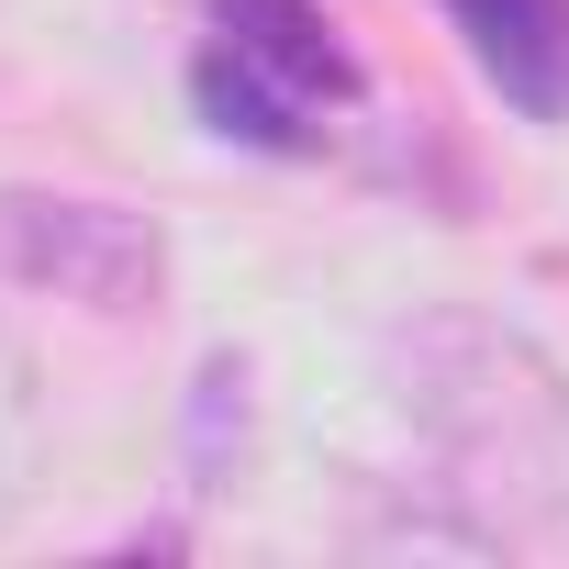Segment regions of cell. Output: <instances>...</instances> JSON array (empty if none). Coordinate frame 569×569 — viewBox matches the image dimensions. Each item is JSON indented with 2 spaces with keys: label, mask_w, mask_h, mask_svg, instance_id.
Returning <instances> with one entry per match:
<instances>
[{
  "label": "cell",
  "mask_w": 569,
  "mask_h": 569,
  "mask_svg": "<svg viewBox=\"0 0 569 569\" xmlns=\"http://www.w3.org/2000/svg\"><path fill=\"white\" fill-rule=\"evenodd\" d=\"M391 369H402V413L436 447L458 502H480L502 525L569 513V369L525 325H502L480 302H436L391 336Z\"/></svg>",
  "instance_id": "6da1fadb"
},
{
  "label": "cell",
  "mask_w": 569,
  "mask_h": 569,
  "mask_svg": "<svg viewBox=\"0 0 569 569\" xmlns=\"http://www.w3.org/2000/svg\"><path fill=\"white\" fill-rule=\"evenodd\" d=\"M0 279H12V291H57L79 313H157L168 234L146 212H123V201L0 190Z\"/></svg>",
  "instance_id": "7a4b0ae2"
},
{
  "label": "cell",
  "mask_w": 569,
  "mask_h": 569,
  "mask_svg": "<svg viewBox=\"0 0 569 569\" xmlns=\"http://www.w3.org/2000/svg\"><path fill=\"white\" fill-rule=\"evenodd\" d=\"M447 23L469 34L480 79L525 123H558L569 112V0H447Z\"/></svg>",
  "instance_id": "3957f363"
},
{
  "label": "cell",
  "mask_w": 569,
  "mask_h": 569,
  "mask_svg": "<svg viewBox=\"0 0 569 569\" xmlns=\"http://www.w3.org/2000/svg\"><path fill=\"white\" fill-rule=\"evenodd\" d=\"M212 34L234 57H257L268 79H291L302 101H347L358 90V68H347V46H336V23L313 0H212Z\"/></svg>",
  "instance_id": "277c9868"
},
{
  "label": "cell",
  "mask_w": 569,
  "mask_h": 569,
  "mask_svg": "<svg viewBox=\"0 0 569 569\" xmlns=\"http://www.w3.org/2000/svg\"><path fill=\"white\" fill-rule=\"evenodd\" d=\"M190 101H201V123H212V134H234V146H268V157H302V146H313V101H302L291 79H268L257 57H234L223 34L201 46Z\"/></svg>",
  "instance_id": "5b68a950"
},
{
  "label": "cell",
  "mask_w": 569,
  "mask_h": 569,
  "mask_svg": "<svg viewBox=\"0 0 569 569\" xmlns=\"http://www.w3.org/2000/svg\"><path fill=\"white\" fill-rule=\"evenodd\" d=\"M246 402V358H212L201 369V436H190V469H201V491H212V469H223V413Z\"/></svg>",
  "instance_id": "8992f818"
}]
</instances>
